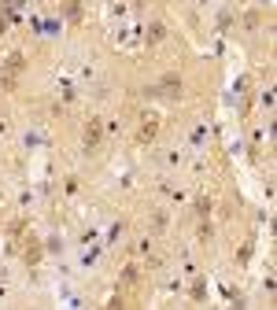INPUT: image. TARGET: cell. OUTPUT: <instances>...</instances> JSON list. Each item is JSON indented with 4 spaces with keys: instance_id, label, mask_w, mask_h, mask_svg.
Returning a JSON list of instances; mask_svg holds the SVG:
<instances>
[{
    "instance_id": "6da1fadb",
    "label": "cell",
    "mask_w": 277,
    "mask_h": 310,
    "mask_svg": "<svg viewBox=\"0 0 277 310\" xmlns=\"http://www.w3.org/2000/svg\"><path fill=\"white\" fill-rule=\"evenodd\" d=\"M22 63H26L22 52H11L4 59V67H0V89H15V78H18V70H22Z\"/></svg>"
},
{
    "instance_id": "7a4b0ae2",
    "label": "cell",
    "mask_w": 277,
    "mask_h": 310,
    "mask_svg": "<svg viewBox=\"0 0 277 310\" xmlns=\"http://www.w3.org/2000/svg\"><path fill=\"white\" fill-rule=\"evenodd\" d=\"M100 137H104V122L92 118L89 126H85V133H81V140H85V148H96V144H100Z\"/></svg>"
},
{
    "instance_id": "3957f363",
    "label": "cell",
    "mask_w": 277,
    "mask_h": 310,
    "mask_svg": "<svg viewBox=\"0 0 277 310\" xmlns=\"http://www.w3.org/2000/svg\"><path fill=\"white\" fill-rule=\"evenodd\" d=\"M155 129H159V118H144V126H141V133H137V140H141V144H148V140L155 137Z\"/></svg>"
},
{
    "instance_id": "277c9868",
    "label": "cell",
    "mask_w": 277,
    "mask_h": 310,
    "mask_svg": "<svg viewBox=\"0 0 277 310\" xmlns=\"http://www.w3.org/2000/svg\"><path fill=\"white\" fill-rule=\"evenodd\" d=\"M163 89H166V92L174 96V92L181 89V78H178V74H166V78H163Z\"/></svg>"
},
{
    "instance_id": "5b68a950",
    "label": "cell",
    "mask_w": 277,
    "mask_h": 310,
    "mask_svg": "<svg viewBox=\"0 0 277 310\" xmlns=\"http://www.w3.org/2000/svg\"><path fill=\"white\" fill-rule=\"evenodd\" d=\"M163 22H152V26H148V44H155V41H163Z\"/></svg>"
},
{
    "instance_id": "8992f818",
    "label": "cell",
    "mask_w": 277,
    "mask_h": 310,
    "mask_svg": "<svg viewBox=\"0 0 277 310\" xmlns=\"http://www.w3.org/2000/svg\"><path fill=\"white\" fill-rule=\"evenodd\" d=\"M63 7H67V18H70V22H78V18H81V4H78V0H70V4H63Z\"/></svg>"
},
{
    "instance_id": "52a82bcc",
    "label": "cell",
    "mask_w": 277,
    "mask_h": 310,
    "mask_svg": "<svg viewBox=\"0 0 277 310\" xmlns=\"http://www.w3.org/2000/svg\"><path fill=\"white\" fill-rule=\"evenodd\" d=\"M30 244H33V240H30ZM22 259H26V262H30V266H33V262L41 259V248H37V244H33V248H26V255H22Z\"/></svg>"
},
{
    "instance_id": "ba28073f",
    "label": "cell",
    "mask_w": 277,
    "mask_h": 310,
    "mask_svg": "<svg viewBox=\"0 0 277 310\" xmlns=\"http://www.w3.org/2000/svg\"><path fill=\"white\" fill-rule=\"evenodd\" d=\"M137 274H141V270H137V266H126V274H122V281H126V285H137Z\"/></svg>"
},
{
    "instance_id": "9c48e42d",
    "label": "cell",
    "mask_w": 277,
    "mask_h": 310,
    "mask_svg": "<svg viewBox=\"0 0 277 310\" xmlns=\"http://www.w3.org/2000/svg\"><path fill=\"white\" fill-rule=\"evenodd\" d=\"M207 296V285H203V281H196V285H192V299H203Z\"/></svg>"
}]
</instances>
